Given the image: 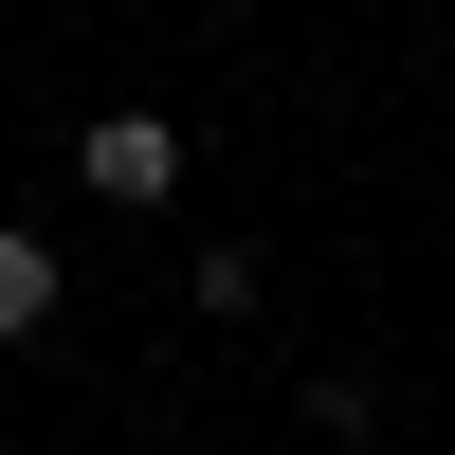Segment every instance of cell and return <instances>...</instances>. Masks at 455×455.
Masks as SVG:
<instances>
[{
	"instance_id": "obj_1",
	"label": "cell",
	"mask_w": 455,
	"mask_h": 455,
	"mask_svg": "<svg viewBox=\"0 0 455 455\" xmlns=\"http://www.w3.org/2000/svg\"><path fill=\"white\" fill-rule=\"evenodd\" d=\"M73 164H92V201H164V182H182V128H164V109H92Z\"/></svg>"
},
{
	"instance_id": "obj_2",
	"label": "cell",
	"mask_w": 455,
	"mask_h": 455,
	"mask_svg": "<svg viewBox=\"0 0 455 455\" xmlns=\"http://www.w3.org/2000/svg\"><path fill=\"white\" fill-rule=\"evenodd\" d=\"M55 328V237H0V347H36Z\"/></svg>"
}]
</instances>
